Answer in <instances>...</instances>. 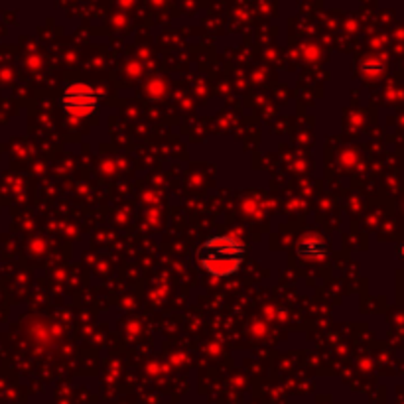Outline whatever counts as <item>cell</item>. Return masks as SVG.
Segmentation results:
<instances>
[{
    "label": "cell",
    "mask_w": 404,
    "mask_h": 404,
    "mask_svg": "<svg viewBox=\"0 0 404 404\" xmlns=\"http://www.w3.org/2000/svg\"><path fill=\"white\" fill-rule=\"evenodd\" d=\"M101 99H103V95L99 93L95 87H91V85L73 83L63 89L60 103H62L63 111L67 114L77 116V119H83V116H89V114L99 109Z\"/></svg>",
    "instance_id": "1"
},
{
    "label": "cell",
    "mask_w": 404,
    "mask_h": 404,
    "mask_svg": "<svg viewBox=\"0 0 404 404\" xmlns=\"http://www.w3.org/2000/svg\"><path fill=\"white\" fill-rule=\"evenodd\" d=\"M197 262L201 270H206L213 278H231L243 269L245 257H225V255H215V252L197 249Z\"/></svg>",
    "instance_id": "2"
},
{
    "label": "cell",
    "mask_w": 404,
    "mask_h": 404,
    "mask_svg": "<svg viewBox=\"0 0 404 404\" xmlns=\"http://www.w3.org/2000/svg\"><path fill=\"white\" fill-rule=\"evenodd\" d=\"M199 250L225 255V257H245L247 255L245 245L238 238L231 237V235H213V237H209L208 241L201 243Z\"/></svg>",
    "instance_id": "3"
},
{
    "label": "cell",
    "mask_w": 404,
    "mask_h": 404,
    "mask_svg": "<svg viewBox=\"0 0 404 404\" xmlns=\"http://www.w3.org/2000/svg\"><path fill=\"white\" fill-rule=\"evenodd\" d=\"M296 255L302 260H308V262H320V260L328 257V243L318 233H308L298 241Z\"/></svg>",
    "instance_id": "4"
},
{
    "label": "cell",
    "mask_w": 404,
    "mask_h": 404,
    "mask_svg": "<svg viewBox=\"0 0 404 404\" xmlns=\"http://www.w3.org/2000/svg\"><path fill=\"white\" fill-rule=\"evenodd\" d=\"M398 259H400V262L404 264V238H403V243L398 245Z\"/></svg>",
    "instance_id": "5"
}]
</instances>
